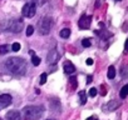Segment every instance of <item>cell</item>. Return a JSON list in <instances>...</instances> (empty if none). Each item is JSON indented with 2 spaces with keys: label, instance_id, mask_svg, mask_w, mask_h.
Wrapping results in <instances>:
<instances>
[{
  "label": "cell",
  "instance_id": "44dd1931",
  "mask_svg": "<svg viewBox=\"0 0 128 120\" xmlns=\"http://www.w3.org/2000/svg\"><path fill=\"white\" fill-rule=\"evenodd\" d=\"M33 33H34V28H33L32 25H29V26L26 28V36H30V35H33Z\"/></svg>",
  "mask_w": 128,
  "mask_h": 120
},
{
  "label": "cell",
  "instance_id": "52a82bcc",
  "mask_svg": "<svg viewBox=\"0 0 128 120\" xmlns=\"http://www.w3.org/2000/svg\"><path fill=\"white\" fill-rule=\"evenodd\" d=\"M59 58H60V56H59L58 50H56V49H52V50L49 51L48 56H46V59H48V64H49V65H55V64L58 63Z\"/></svg>",
  "mask_w": 128,
  "mask_h": 120
},
{
  "label": "cell",
  "instance_id": "d6a6232c",
  "mask_svg": "<svg viewBox=\"0 0 128 120\" xmlns=\"http://www.w3.org/2000/svg\"><path fill=\"white\" fill-rule=\"evenodd\" d=\"M127 11H128V8H127Z\"/></svg>",
  "mask_w": 128,
  "mask_h": 120
},
{
  "label": "cell",
  "instance_id": "7402d4cb",
  "mask_svg": "<svg viewBox=\"0 0 128 120\" xmlns=\"http://www.w3.org/2000/svg\"><path fill=\"white\" fill-rule=\"evenodd\" d=\"M12 49H13V51H19L20 50V44L19 43H14L12 45Z\"/></svg>",
  "mask_w": 128,
  "mask_h": 120
},
{
  "label": "cell",
  "instance_id": "30bf717a",
  "mask_svg": "<svg viewBox=\"0 0 128 120\" xmlns=\"http://www.w3.org/2000/svg\"><path fill=\"white\" fill-rule=\"evenodd\" d=\"M63 69H64V73H66V74H73L76 71V66L70 61H66V63H64L63 64Z\"/></svg>",
  "mask_w": 128,
  "mask_h": 120
},
{
  "label": "cell",
  "instance_id": "7c38bea8",
  "mask_svg": "<svg viewBox=\"0 0 128 120\" xmlns=\"http://www.w3.org/2000/svg\"><path fill=\"white\" fill-rule=\"evenodd\" d=\"M50 108L53 111H60V101L58 99H52L50 100Z\"/></svg>",
  "mask_w": 128,
  "mask_h": 120
},
{
  "label": "cell",
  "instance_id": "484cf974",
  "mask_svg": "<svg viewBox=\"0 0 128 120\" xmlns=\"http://www.w3.org/2000/svg\"><path fill=\"white\" fill-rule=\"evenodd\" d=\"M86 63H87V65H93V59L88 58V59L86 60Z\"/></svg>",
  "mask_w": 128,
  "mask_h": 120
},
{
  "label": "cell",
  "instance_id": "4316f807",
  "mask_svg": "<svg viewBox=\"0 0 128 120\" xmlns=\"http://www.w3.org/2000/svg\"><path fill=\"white\" fill-rule=\"evenodd\" d=\"M93 81V76L92 75H88L87 76V84H89V83H92Z\"/></svg>",
  "mask_w": 128,
  "mask_h": 120
},
{
  "label": "cell",
  "instance_id": "e0dca14e",
  "mask_svg": "<svg viewBox=\"0 0 128 120\" xmlns=\"http://www.w3.org/2000/svg\"><path fill=\"white\" fill-rule=\"evenodd\" d=\"M40 61H42V60H40V58H39V56H36L35 54H34V55H32V63H33V65H34V66H38V65L40 64Z\"/></svg>",
  "mask_w": 128,
  "mask_h": 120
},
{
  "label": "cell",
  "instance_id": "ac0fdd59",
  "mask_svg": "<svg viewBox=\"0 0 128 120\" xmlns=\"http://www.w3.org/2000/svg\"><path fill=\"white\" fill-rule=\"evenodd\" d=\"M69 84H70V88L73 89V90H76L77 89V78L76 76H72L70 79H69Z\"/></svg>",
  "mask_w": 128,
  "mask_h": 120
},
{
  "label": "cell",
  "instance_id": "f1b7e54d",
  "mask_svg": "<svg viewBox=\"0 0 128 120\" xmlns=\"http://www.w3.org/2000/svg\"><path fill=\"white\" fill-rule=\"evenodd\" d=\"M124 49L128 51V39H127V40H126V43H124Z\"/></svg>",
  "mask_w": 128,
  "mask_h": 120
},
{
  "label": "cell",
  "instance_id": "8992f818",
  "mask_svg": "<svg viewBox=\"0 0 128 120\" xmlns=\"http://www.w3.org/2000/svg\"><path fill=\"white\" fill-rule=\"evenodd\" d=\"M90 24H92V16L90 15H82L79 21H78V26L80 29H83V30L89 29Z\"/></svg>",
  "mask_w": 128,
  "mask_h": 120
},
{
  "label": "cell",
  "instance_id": "277c9868",
  "mask_svg": "<svg viewBox=\"0 0 128 120\" xmlns=\"http://www.w3.org/2000/svg\"><path fill=\"white\" fill-rule=\"evenodd\" d=\"M53 28V19L50 16H44L40 23H39V34L40 35H46Z\"/></svg>",
  "mask_w": 128,
  "mask_h": 120
},
{
  "label": "cell",
  "instance_id": "3957f363",
  "mask_svg": "<svg viewBox=\"0 0 128 120\" xmlns=\"http://www.w3.org/2000/svg\"><path fill=\"white\" fill-rule=\"evenodd\" d=\"M23 20L22 19H12L6 20V23H2V28L10 33H20L23 30Z\"/></svg>",
  "mask_w": 128,
  "mask_h": 120
},
{
  "label": "cell",
  "instance_id": "cb8c5ba5",
  "mask_svg": "<svg viewBox=\"0 0 128 120\" xmlns=\"http://www.w3.org/2000/svg\"><path fill=\"white\" fill-rule=\"evenodd\" d=\"M45 83H46V74L43 73V74L40 75V84L43 85V84H45Z\"/></svg>",
  "mask_w": 128,
  "mask_h": 120
},
{
  "label": "cell",
  "instance_id": "83f0119b",
  "mask_svg": "<svg viewBox=\"0 0 128 120\" xmlns=\"http://www.w3.org/2000/svg\"><path fill=\"white\" fill-rule=\"evenodd\" d=\"M102 3H103V0H97L96 1V8H99L102 5Z\"/></svg>",
  "mask_w": 128,
  "mask_h": 120
},
{
  "label": "cell",
  "instance_id": "836d02e7",
  "mask_svg": "<svg viewBox=\"0 0 128 120\" xmlns=\"http://www.w3.org/2000/svg\"><path fill=\"white\" fill-rule=\"evenodd\" d=\"M0 120H3V119H0Z\"/></svg>",
  "mask_w": 128,
  "mask_h": 120
},
{
  "label": "cell",
  "instance_id": "2e32d148",
  "mask_svg": "<svg viewBox=\"0 0 128 120\" xmlns=\"http://www.w3.org/2000/svg\"><path fill=\"white\" fill-rule=\"evenodd\" d=\"M60 36L62 38H69V35H70V29H68V28H66V29H63V30H60Z\"/></svg>",
  "mask_w": 128,
  "mask_h": 120
},
{
  "label": "cell",
  "instance_id": "8fae6325",
  "mask_svg": "<svg viewBox=\"0 0 128 120\" xmlns=\"http://www.w3.org/2000/svg\"><path fill=\"white\" fill-rule=\"evenodd\" d=\"M5 118H6V120H19L20 119V113L16 111V110H12V111L6 113Z\"/></svg>",
  "mask_w": 128,
  "mask_h": 120
},
{
  "label": "cell",
  "instance_id": "4dcf8cb0",
  "mask_svg": "<svg viewBox=\"0 0 128 120\" xmlns=\"http://www.w3.org/2000/svg\"><path fill=\"white\" fill-rule=\"evenodd\" d=\"M88 120H96V119H93V118H92V119H88Z\"/></svg>",
  "mask_w": 128,
  "mask_h": 120
},
{
  "label": "cell",
  "instance_id": "9c48e42d",
  "mask_svg": "<svg viewBox=\"0 0 128 120\" xmlns=\"http://www.w3.org/2000/svg\"><path fill=\"white\" fill-rule=\"evenodd\" d=\"M12 96L9 94H3V95H0V106H3V108H6L12 104Z\"/></svg>",
  "mask_w": 128,
  "mask_h": 120
},
{
  "label": "cell",
  "instance_id": "5bb4252c",
  "mask_svg": "<svg viewBox=\"0 0 128 120\" xmlns=\"http://www.w3.org/2000/svg\"><path fill=\"white\" fill-rule=\"evenodd\" d=\"M107 76H108L109 79H114V76H116V69H114V66H109V68H108Z\"/></svg>",
  "mask_w": 128,
  "mask_h": 120
},
{
  "label": "cell",
  "instance_id": "d4e9b609",
  "mask_svg": "<svg viewBox=\"0 0 128 120\" xmlns=\"http://www.w3.org/2000/svg\"><path fill=\"white\" fill-rule=\"evenodd\" d=\"M100 95H102V96H104V95H107V90H106V88H104V85H102V86H100Z\"/></svg>",
  "mask_w": 128,
  "mask_h": 120
},
{
  "label": "cell",
  "instance_id": "6da1fadb",
  "mask_svg": "<svg viewBox=\"0 0 128 120\" xmlns=\"http://www.w3.org/2000/svg\"><path fill=\"white\" fill-rule=\"evenodd\" d=\"M6 69L15 75H24L26 73V61L22 58H9L5 63Z\"/></svg>",
  "mask_w": 128,
  "mask_h": 120
},
{
  "label": "cell",
  "instance_id": "ffe728a7",
  "mask_svg": "<svg viewBox=\"0 0 128 120\" xmlns=\"http://www.w3.org/2000/svg\"><path fill=\"white\" fill-rule=\"evenodd\" d=\"M82 45H83V48H89L92 45V43H90L89 39H83L82 40Z\"/></svg>",
  "mask_w": 128,
  "mask_h": 120
},
{
  "label": "cell",
  "instance_id": "ba28073f",
  "mask_svg": "<svg viewBox=\"0 0 128 120\" xmlns=\"http://www.w3.org/2000/svg\"><path fill=\"white\" fill-rule=\"evenodd\" d=\"M119 106H120V101L109 100V103H107V104L103 106V110H104V111H114V110H117Z\"/></svg>",
  "mask_w": 128,
  "mask_h": 120
},
{
  "label": "cell",
  "instance_id": "603a6c76",
  "mask_svg": "<svg viewBox=\"0 0 128 120\" xmlns=\"http://www.w3.org/2000/svg\"><path fill=\"white\" fill-rule=\"evenodd\" d=\"M96 95H97V89L96 88H90L89 89V96L90 98H94Z\"/></svg>",
  "mask_w": 128,
  "mask_h": 120
},
{
  "label": "cell",
  "instance_id": "d6986e66",
  "mask_svg": "<svg viewBox=\"0 0 128 120\" xmlns=\"http://www.w3.org/2000/svg\"><path fill=\"white\" fill-rule=\"evenodd\" d=\"M9 51V45H0V54L4 55Z\"/></svg>",
  "mask_w": 128,
  "mask_h": 120
},
{
  "label": "cell",
  "instance_id": "1f68e13d",
  "mask_svg": "<svg viewBox=\"0 0 128 120\" xmlns=\"http://www.w3.org/2000/svg\"><path fill=\"white\" fill-rule=\"evenodd\" d=\"M116 1H122V0H116Z\"/></svg>",
  "mask_w": 128,
  "mask_h": 120
},
{
  "label": "cell",
  "instance_id": "7a4b0ae2",
  "mask_svg": "<svg viewBox=\"0 0 128 120\" xmlns=\"http://www.w3.org/2000/svg\"><path fill=\"white\" fill-rule=\"evenodd\" d=\"M24 113H25L26 119H29V120H39L43 116V114H44V108L43 106H38V105H30V106H26L24 109Z\"/></svg>",
  "mask_w": 128,
  "mask_h": 120
},
{
  "label": "cell",
  "instance_id": "4fadbf2b",
  "mask_svg": "<svg viewBox=\"0 0 128 120\" xmlns=\"http://www.w3.org/2000/svg\"><path fill=\"white\" fill-rule=\"evenodd\" d=\"M119 96H120V99H126V98L128 96V84H126V85L120 89Z\"/></svg>",
  "mask_w": 128,
  "mask_h": 120
},
{
  "label": "cell",
  "instance_id": "f546056e",
  "mask_svg": "<svg viewBox=\"0 0 128 120\" xmlns=\"http://www.w3.org/2000/svg\"><path fill=\"white\" fill-rule=\"evenodd\" d=\"M29 54L30 55H34V50H29Z\"/></svg>",
  "mask_w": 128,
  "mask_h": 120
},
{
  "label": "cell",
  "instance_id": "9a60e30c",
  "mask_svg": "<svg viewBox=\"0 0 128 120\" xmlns=\"http://www.w3.org/2000/svg\"><path fill=\"white\" fill-rule=\"evenodd\" d=\"M79 98H80V104L84 105V104L87 103V94H86L84 90H80V91H79Z\"/></svg>",
  "mask_w": 128,
  "mask_h": 120
},
{
  "label": "cell",
  "instance_id": "5b68a950",
  "mask_svg": "<svg viewBox=\"0 0 128 120\" xmlns=\"http://www.w3.org/2000/svg\"><path fill=\"white\" fill-rule=\"evenodd\" d=\"M22 14L24 18H33L35 14H36V5L34 1H29L26 3L23 9H22Z\"/></svg>",
  "mask_w": 128,
  "mask_h": 120
}]
</instances>
